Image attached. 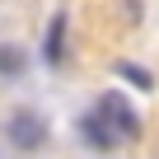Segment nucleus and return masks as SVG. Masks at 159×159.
Here are the masks:
<instances>
[{
	"label": "nucleus",
	"instance_id": "1",
	"mask_svg": "<svg viewBox=\"0 0 159 159\" xmlns=\"http://www.w3.org/2000/svg\"><path fill=\"white\" fill-rule=\"evenodd\" d=\"M94 112L112 126V136H117V140H136V136H140V112L126 103V94H117V89L98 94V108H94Z\"/></svg>",
	"mask_w": 159,
	"mask_h": 159
},
{
	"label": "nucleus",
	"instance_id": "2",
	"mask_svg": "<svg viewBox=\"0 0 159 159\" xmlns=\"http://www.w3.org/2000/svg\"><path fill=\"white\" fill-rule=\"evenodd\" d=\"M5 140H10L19 154H33V150L47 140V122H42L38 112H10V122H5Z\"/></svg>",
	"mask_w": 159,
	"mask_h": 159
},
{
	"label": "nucleus",
	"instance_id": "3",
	"mask_svg": "<svg viewBox=\"0 0 159 159\" xmlns=\"http://www.w3.org/2000/svg\"><path fill=\"white\" fill-rule=\"evenodd\" d=\"M80 136H84V140H89V145H94L98 154H108L112 145H122V140L112 136V126H108V122H103L98 112H84V117H80Z\"/></svg>",
	"mask_w": 159,
	"mask_h": 159
},
{
	"label": "nucleus",
	"instance_id": "4",
	"mask_svg": "<svg viewBox=\"0 0 159 159\" xmlns=\"http://www.w3.org/2000/svg\"><path fill=\"white\" fill-rule=\"evenodd\" d=\"M42 61H47V66H61V61H66V10H56V14H52V24H47Z\"/></svg>",
	"mask_w": 159,
	"mask_h": 159
},
{
	"label": "nucleus",
	"instance_id": "5",
	"mask_svg": "<svg viewBox=\"0 0 159 159\" xmlns=\"http://www.w3.org/2000/svg\"><path fill=\"white\" fill-rule=\"evenodd\" d=\"M117 75H122V80H131L136 89H154V75H150L145 66H131V61H117Z\"/></svg>",
	"mask_w": 159,
	"mask_h": 159
},
{
	"label": "nucleus",
	"instance_id": "6",
	"mask_svg": "<svg viewBox=\"0 0 159 159\" xmlns=\"http://www.w3.org/2000/svg\"><path fill=\"white\" fill-rule=\"evenodd\" d=\"M0 70H5V75H10V70H24V56L10 52V47H0Z\"/></svg>",
	"mask_w": 159,
	"mask_h": 159
}]
</instances>
